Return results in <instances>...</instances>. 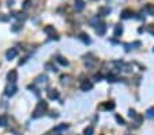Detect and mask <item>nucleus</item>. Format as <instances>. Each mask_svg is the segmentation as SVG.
<instances>
[{"mask_svg":"<svg viewBox=\"0 0 154 135\" xmlns=\"http://www.w3.org/2000/svg\"><path fill=\"white\" fill-rule=\"evenodd\" d=\"M94 134V128L91 127V125H89V127H86L83 131V135H93Z\"/></svg>","mask_w":154,"mask_h":135,"instance_id":"obj_21","label":"nucleus"},{"mask_svg":"<svg viewBox=\"0 0 154 135\" xmlns=\"http://www.w3.org/2000/svg\"><path fill=\"white\" fill-rule=\"evenodd\" d=\"M143 13L146 15H154V4H146L143 7Z\"/></svg>","mask_w":154,"mask_h":135,"instance_id":"obj_9","label":"nucleus"},{"mask_svg":"<svg viewBox=\"0 0 154 135\" xmlns=\"http://www.w3.org/2000/svg\"><path fill=\"white\" fill-rule=\"evenodd\" d=\"M75 10L77 11H82L85 8V1L83 0H75Z\"/></svg>","mask_w":154,"mask_h":135,"instance_id":"obj_17","label":"nucleus"},{"mask_svg":"<svg viewBox=\"0 0 154 135\" xmlns=\"http://www.w3.org/2000/svg\"><path fill=\"white\" fill-rule=\"evenodd\" d=\"M146 117H147V119H153L154 117V108H150V109L146 112Z\"/></svg>","mask_w":154,"mask_h":135,"instance_id":"obj_24","label":"nucleus"},{"mask_svg":"<svg viewBox=\"0 0 154 135\" xmlns=\"http://www.w3.org/2000/svg\"><path fill=\"white\" fill-rule=\"evenodd\" d=\"M94 1H96V0H94Z\"/></svg>","mask_w":154,"mask_h":135,"instance_id":"obj_31","label":"nucleus"},{"mask_svg":"<svg viewBox=\"0 0 154 135\" xmlns=\"http://www.w3.org/2000/svg\"><path fill=\"white\" fill-rule=\"evenodd\" d=\"M153 52H154V48H153Z\"/></svg>","mask_w":154,"mask_h":135,"instance_id":"obj_30","label":"nucleus"},{"mask_svg":"<svg viewBox=\"0 0 154 135\" xmlns=\"http://www.w3.org/2000/svg\"><path fill=\"white\" fill-rule=\"evenodd\" d=\"M91 89H93V83H91L90 80H83V82L80 83V90H82V91H90Z\"/></svg>","mask_w":154,"mask_h":135,"instance_id":"obj_6","label":"nucleus"},{"mask_svg":"<svg viewBox=\"0 0 154 135\" xmlns=\"http://www.w3.org/2000/svg\"><path fill=\"white\" fill-rule=\"evenodd\" d=\"M56 60H57V63H60L61 66H67L68 64V61L66 60L63 56H57V59H56Z\"/></svg>","mask_w":154,"mask_h":135,"instance_id":"obj_23","label":"nucleus"},{"mask_svg":"<svg viewBox=\"0 0 154 135\" xmlns=\"http://www.w3.org/2000/svg\"><path fill=\"white\" fill-rule=\"evenodd\" d=\"M45 67L48 68V70H49V71H57V68H56V67H55V66L52 64V63H46V64H45Z\"/></svg>","mask_w":154,"mask_h":135,"instance_id":"obj_25","label":"nucleus"},{"mask_svg":"<svg viewBox=\"0 0 154 135\" xmlns=\"http://www.w3.org/2000/svg\"><path fill=\"white\" fill-rule=\"evenodd\" d=\"M116 120H117V123H119V124H122V125H124V124H125L124 119H123L122 116H119V115H116Z\"/></svg>","mask_w":154,"mask_h":135,"instance_id":"obj_27","label":"nucleus"},{"mask_svg":"<svg viewBox=\"0 0 154 135\" xmlns=\"http://www.w3.org/2000/svg\"><path fill=\"white\" fill-rule=\"evenodd\" d=\"M44 32L51 35V38L57 40V35H56V32H55V27H53V26H46V27H44Z\"/></svg>","mask_w":154,"mask_h":135,"instance_id":"obj_7","label":"nucleus"},{"mask_svg":"<svg viewBox=\"0 0 154 135\" xmlns=\"http://www.w3.org/2000/svg\"><path fill=\"white\" fill-rule=\"evenodd\" d=\"M16 91H18V87H16V85L15 83H10V82H8V85H7L6 89H4V94H6L7 97L14 96Z\"/></svg>","mask_w":154,"mask_h":135,"instance_id":"obj_3","label":"nucleus"},{"mask_svg":"<svg viewBox=\"0 0 154 135\" xmlns=\"http://www.w3.org/2000/svg\"><path fill=\"white\" fill-rule=\"evenodd\" d=\"M113 34H115V37H120V35L123 34V26L122 25H116Z\"/></svg>","mask_w":154,"mask_h":135,"instance_id":"obj_18","label":"nucleus"},{"mask_svg":"<svg viewBox=\"0 0 154 135\" xmlns=\"http://www.w3.org/2000/svg\"><path fill=\"white\" fill-rule=\"evenodd\" d=\"M99 14H102V15H108V14H111V8L109 7H102V8H99Z\"/></svg>","mask_w":154,"mask_h":135,"instance_id":"obj_22","label":"nucleus"},{"mask_svg":"<svg viewBox=\"0 0 154 135\" xmlns=\"http://www.w3.org/2000/svg\"><path fill=\"white\" fill-rule=\"evenodd\" d=\"M67 128H68V124H66V123H61V124L56 125L55 128H53V132H61V131H66Z\"/></svg>","mask_w":154,"mask_h":135,"instance_id":"obj_16","label":"nucleus"},{"mask_svg":"<svg viewBox=\"0 0 154 135\" xmlns=\"http://www.w3.org/2000/svg\"><path fill=\"white\" fill-rule=\"evenodd\" d=\"M29 6H30V1H29V0H26L25 3H23V8L26 10V8H29Z\"/></svg>","mask_w":154,"mask_h":135,"instance_id":"obj_29","label":"nucleus"},{"mask_svg":"<svg viewBox=\"0 0 154 135\" xmlns=\"http://www.w3.org/2000/svg\"><path fill=\"white\" fill-rule=\"evenodd\" d=\"M7 124H8V116L1 115L0 116V127H6Z\"/></svg>","mask_w":154,"mask_h":135,"instance_id":"obj_19","label":"nucleus"},{"mask_svg":"<svg viewBox=\"0 0 154 135\" xmlns=\"http://www.w3.org/2000/svg\"><path fill=\"white\" fill-rule=\"evenodd\" d=\"M146 30H147L151 35H154V25H149L147 27H146Z\"/></svg>","mask_w":154,"mask_h":135,"instance_id":"obj_28","label":"nucleus"},{"mask_svg":"<svg viewBox=\"0 0 154 135\" xmlns=\"http://www.w3.org/2000/svg\"><path fill=\"white\" fill-rule=\"evenodd\" d=\"M46 83H48V77H46V75H44V74H41L40 77H37L34 79V82H33V85H34V86H38V87H44Z\"/></svg>","mask_w":154,"mask_h":135,"instance_id":"obj_2","label":"nucleus"},{"mask_svg":"<svg viewBox=\"0 0 154 135\" xmlns=\"http://www.w3.org/2000/svg\"><path fill=\"white\" fill-rule=\"evenodd\" d=\"M85 64H86L87 68H93L94 66L97 64V60H96V59H93V58H89V59L86 58V60H85Z\"/></svg>","mask_w":154,"mask_h":135,"instance_id":"obj_11","label":"nucleus"},{"mask_svg":"<svg viewBox=\"0 0 154 135\" xmlns=\"http://www.w3.org/2000/svg\"><path fill=\"white\" fill-rule=\"evenodd\" d=\"M136 46H141V42L139 41H135L132 44H124V48H125V52H130V49H134Z\"/></svg>","mask_w":154,"mask_h":135,"instance_id":"obj_13","label":"nucleus"},{"mask_svg":"<svg viewBox=\"0 0 154 135\" xmlns=\"http://www.w3.org/2000/svg\"><path fill=\"white\" fill-rule=\"evenodd\" d=\"M98 22H99V18H98V16H96L94 19H90V23H91L94 27H96V26H98Z\"/></svg>","mask_w":154,"mask_h":135,"instance_id":"obj_26","label":"nucleus"},{"mask_svg":"<svg viewBox=\"0 0 154 135\" xmlns=\"http://www.w3.org/2000/svg\"><path fill=\"white\" fill-rule=\"evenodd\" d=\"M46 111H48V103H46V101H38L35 109L33 111V113H32V117L33 119H38V117L45 115Z\"/></svg>","mask_w":154,"mask_h":135,"instance_id":"obj_1","label":"nucleus"},{"mask_svg":"<svg viewBox=\"0 0 154 135\" xmlns=\"http://www.w3.org/2000/svg\"><path fill=\"white\" fill-rule=\"evenodd\" d=\"M46 96H48L49 100H57L59 98V91L56 89H49L46 91Z\"/></svg>","mask_w":154,"mask_h":135,"instance_id":"obj_8","label":"nucleus"},{"mask_svg":"<svg viewBox=\"0 0 154 135\" xmlns=\"http://www.w3.org/2000/svg\"><path fill=\"white\" fill-rule=\"evenodd\" d=\"M132 15H134V13H132L130 8H125V10L122 11V18L123 19H128V18H131Z\"/></svg>","mask_w":154,"mask_h":135,"instance_id":"obj_14","label":"nucleus"},{"mask_svg":"<svg viewBox=\"0 0 154 135\" xmlns=\"http://www.w3.org/2000/svg\"><path fill=\"white\" fill-rule=\"evenodd\" d=\"M16 56H18V49L16 48H10L8 51L6 52V59L7 60H13V59H15Z\"/></svg>","mask_w":154,"mask_h":135,"instance_id":"obj_4","label":"nucleus"},{"mask_svg":"<svg viewBox=\"0 0 154 135\" xmlns=\"http://www.w3.org/2000/svg\"><path fill=\"white\" fill-rule=\"evenodd\" d=\"M79 40H82V41H83L85 44H90V38H89V35L85 34V33H80V34H79Z\"/></svg>","mask_w":154,"mask_h":135,"instance_id":"obj_20","label":"nucleus"},{"mask_svg":"<svg viewBox=\"0 0 154 135\" xmlns=\"http://www.w3.org/2000/svg\"><path fill=\"white\" fill-rule=\"evenodd\" d=\"M7 79H8L10 83H15L16 79H18V72H16V70H11L10 72L7 74Z\"/></svg>","mask_w":154,"mask_h":135,"instance_id":"obj_5","label":"nucleus"},{"mask_svg":"<svg viewBox=\"0 0 154 135\" xmlns=\"http://www.w3.org/2000/svg\"><path fill=\"white\" fill-rule=\"evenodd\" d=\"M96 32H97V34L98 35H104L105 34V32H106V25L105 23H99L98 27H96Z\"/></svg>","mask_w":154,"mask_h":135,"instance_id":"obj_10","label":"nucleus"},{"mask_svg":"<svg viewBox=\"0 0 154 135\" xmlns=\"http://www.w3.org/2000/svg\"><path fill=\"white\" fill-rule=\"evenodd\" d=\"M128 116L131 117L132 120H135V122H141V120H142V117L136 115V112H135L134 109H130V111H128Z\"/></svg>","mask_w":154,"mask_h":135,"instance_id":"obj_15","label":"nucleus"},{"mask_svg":"<svg viewBox=\"0 0 154 135\" xmlns=\"http://www.w3.org/2000/svg\"><path fill=\"white\" fill-rule=\"evenodd\" d=\"M101 109H104V111L115 109V103H113V101H109V103H106V104H102V105H101Z\"/></svg>","mask_w":154,"mask_h":135,"instance_id":"obj_12","label":"nucleus"}]
</instances>
